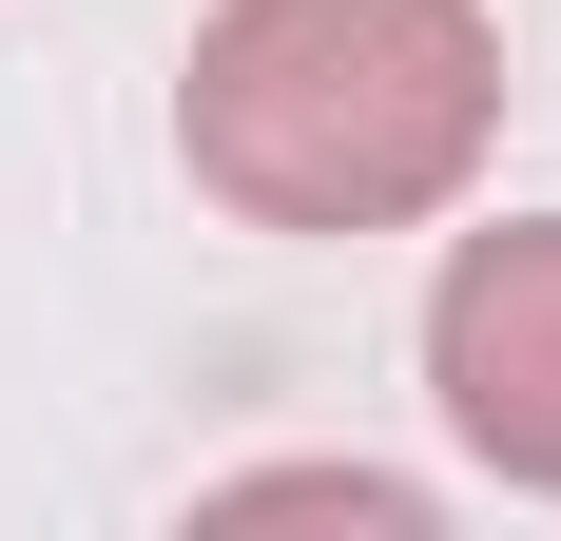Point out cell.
<instances>
[{
  "instance_id": "7a4b0ae2",
  "label": "cell",
  "mask_w": 561,
  "mask_h": 541,
  "mask_svg": "<svg viewBox=\"0 0 561 541\" xmlns=\"http://www.w3.org/2000/svg\"><path fill=\"white\" fill-rule=\"evenodd\" d=\"M426 387H446V426L504 464V484L561 503V214H504L465 232L446 290H426Z\"/></svg>"
},
{
  "instance_id": "6da1fadb",
  "label": "cell",
  "mask_w": 561,
  "mask_h": 541,
  "mask_svg": "<svg viewBox=\"0 0 561 541\" xmlns=\"http://www.w3.org/2000/svg\"><path fill=\"white\" fill-rule=\"evenodd\" d=\"M504 136L484 0H214L174 58V156L252 232H407Z\"/></svg>"
}]
</instances>
